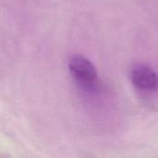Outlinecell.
Returning <instances> with one entry per match:
<instances>
[{"label": "cell", "mask_w": 158, "mask_h": 158, "mask_svg": "<svg viewBox=\"0 0 158 158\" xmlns=\"http://www.w3.org/2000/svg\"><path fill=\"white\" fill-rule=\"evenodd\" d=\"M69 69L75 81L84 89L93 88L98 79L97 70L94 64L81 55L71 56Z\"/></svg>", "instance_id": "1"}, {"label": "cell", "mask_w": 158, "mask_h": 158, "mask_svg": "<svg viewBox=\"0 0 158 158\" xmlns=\"http://www.w3.org/2000/svg\"><path fill=\"white\" fill-rule=\"evenodd\" d=\"M131 81L143 91H154L158 87L157 74L147 66H139L131 72Z\"/></svg>", "instance_id": "2"}]
</instances>
